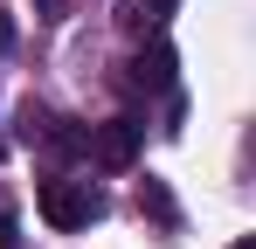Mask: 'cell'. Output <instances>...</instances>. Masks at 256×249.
<instances>
[{
    "label": "cell",
    "mask_w": 256,
    "mask_h": 249,
    "mask_svg": "<svg viewBox=\"0 0 256 249\" xmlns=\"http://www.w3.org/2000/svg\"><path fill=\"white\" fill-rule=\"evenodd\" d=\"M42 14H48V21H56V14H62V0H42Z\"/></svg>",
    "instance_id": "ba28073f"
},
{
    "label": "cell",
    "mask_w": 256,
    "mask_h": 249,
    "mask_svg": "<svg viewBox=\"0 0 256 249\" xmlns=\"http://www.w3.org/2000/svg\"><path fill=\"white\" fill-rule=\"evenodd\" d=\"M173 14V0H118V28L125 35H146V28H160Z\"/></svg>",
    "instance_id": "277c9868"
},
{
    "label": "cell",
    "mask_w": 256,
    "mask_h": 249,
    "mask_svg": "<svg viewBox=\"0 0 256 249\" xmlns=\"http://www.w3.org/2000/svg\"><path fill=\"white\" fill-rule=\"evenodd\" d=\"M7 48H14V21L0 14V56H7Z\"/></svg>",
    "instance_id": "8992f818"
},
{
    "label": "cell",
    "mask_w": 256,
    "mask_h": 249,
    "mask_svg": "<svg viewBox=\"0 0 256 249\" xmlns=\"http://www.w3.org/2000/svg\"><path fill=\"white\" fill-rule=\"evenodd\" d=\"M97 166H111V173H125L138 160V118H111V124H90V146H84Z\"/></svg>",
    "instance_id": "7a4b0ae2"
},
{
    "label": "cell",
    "mask_w": 256,
    "mask_h": 249,
    "mask_svg": "<svg viewBox=\"0 0 256 249\" xmlns=\"http://www.w3.org/2000/svg\"><path fill=\"white\" fill-rule=\"evenodd\" d=\"M125 83H132V90H166V83H173V42H152V48L132 62Z\"/></svg>",
    "instance_id": "3957f363"
},
{
    "label": "cell",
    "mask_w": 256,
    "mask_h": 249,
    "mask_svg": "<svg viewBox=\"0 0 256 249\" xmlns=\"http://www.w3.org/2000/svg\"><path fill=\"white\" fill-rule=\"evenodd\" d=\"M138 208H146L160 228H173V222H180V214H173V194L160 187V180H146V187H138Z\"/></svg>",
    "instance_id": "5b68a950"
},
{
    "label": "cell",
    "mask_w": 256,
    "mask_h": 249,
    "mask_svg": "<svg viewBox=\"0 0 256 249\" xmlns=\"http://www.w3.org/2000/svg\"><path fill=\"white\" fill-rule=\"evenodd\" d=\"M35 201H42V222H48V228H90V222L104 214V194H97L90 180H62V173L35 187Z\"/></svg>",
    "instance_id": "6da1fadb"
},
{
    "label": "cell",
    "mask_w": 256,
    "mask_h": 249,
    "mask_svg": "<svg viewBox=\"0 0 256 249\" xmlns=\"http://www.w3.org/2000/svg\"><path fill=\"white\" fill-rule=\"evenodd\" d=\"M0 249H21V242H14V222H7V214H0Z\"/></svg>",
    "instance_id": "52a82bcc"
},
{
    "label": "cell",
    "mask_w": 256,
    "mask_h": 249,
    "mask_svg": "<svg viewBox=\"0 0 256 249\" xmlns=\"http://www.w3.org/2000/svg\"><path fill=\"white\" fill-rule=\"evenodd\" d=\"M236 249H256V242H250V236H242V242H236Z\"/></svg>",
    "instance_id": "9c48e42d"
}]
</instances>
